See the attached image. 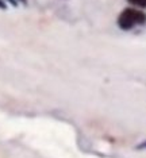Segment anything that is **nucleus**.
Returning a JSON list of instances; mask_svg holds the SVG:
<instances>
[{
  "label": "nucleus",
  "instance_id": "obj_1",
  "mask_svg": "<svg viewBox=\"0 0 146 158\" xmlns=\"http://www.w3.org/2000/svg\"><path fill=\"white\" fill-rule=\"evenodd\" d=\"M118 27L123 31H130L137 26H144L146 23V14L142 10L129 7L124 8L118 16Z\"/></svg>",
  "mask_w": 146,
  "mask_h": 158
},
{
  "label": "nucleus",
  "instance_id": "obj_2",
  "mask_svg": "<svg viewBox=\"0 0 146 158\" xmlns=\"http://www.w3.org/2000/svg\"><path fill=\"white\" fill-rule=\"evenodd\" d=\"M134 8H138V10H142V8H146V0H127Z\"/></svg>",
  "mask_w": 146,
  "mask_h": 158
},
{
  "label": "nucleus",
  "instance_id": "obj_3",
  "mask_svg": "<svg viewBox=\"0 0 146 158\" xmlns=\"http://www.w3.org/2000/svg\"><path fill=\"white\" fill-rule=\"evenodd\" d=\"M0 10H7V3L4 0H0Z\"/></svg>",
  "mask_w": 146,
  "mask_h": 158
},
{
  "label": "nucleus",
  "instance_id": "obj_4",
  "mask_svg": "<svg viewBox=\"0 0 146 158\" xmlns=\"http://www.w3.org/2000/svg\"><path fill=\"white\" fill-rule=\"evenodd\" d=\"M4 2H8L10 4L14 6V7H16V6H18V2H16V0H4Z\"/></svg>",
  "mask_w": 146,
  "mask_h": 158
},
{
  "label": "nucleus",
  "instance_id": "obj_5",
  "mask_svg": "<svg viewBox=\"0 0 146 158\" xmlns=\"http://www.w3.org/2000/svg\"><path fill=\"white\" fill-rule=\"evenodd\" d=\"M137 149H146V142H142V143H140V145L137 146Z\"/></svg>",
  "mask_w": 146,
  "mask_h": 158
},
{
  "label": "nucleus",
  "instance_id": "obj_6",
  "mask_svg": "<svg viewBox=\"0 0 146 158\" xmlns=\"http://www.w3.org/2000/svg\"><path fill=\"white\" fill-rule=\"evenodd\" d=\"M16 2L18 3H22V4H24V6L27 4V0H16Z\"/></svg>",
  "mask_w": 146,
  "mask_h": 158
}]
</instances>
